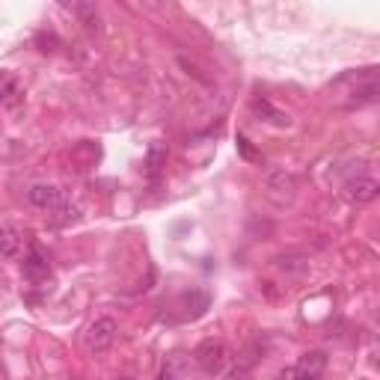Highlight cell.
Segmentation results:
<instances>
[{
	"instance_id": "1",
	"label": "cell",
	"mask_w": 380,
	"mask_h": 380,
	"mask_svg": "<svg viewBox=\"0 0 380 380\" xmlns=\"http://www.w3.org/2000/svg\"><path fill=\"white\" fill-rule=\"evenodd\" d=\"M262 188L267 193V200H274L276 205H286L298 193V176L291 170H283V166H271L262 178Z\"/></svg>"
},
{
	"instance_id": "2",
	"label": "cell",
	"mask_w": 380,
	"mask_h": 380,
	"mask_svg": "<svg viewBox=\"0 0 380 380\" xmlns=\"http://www.w3.org/2000/svg\"><path fill=\"white\" fill-rule=\"evenodd\" d=\"M116 336H119V324L114 318H95L87 333H83V348L90 350V354H102V350H107L110 345L116 342Z\"/></svg>"
},
{
	"instance_id": "3",
	"label": "cell",
	"mask_w": 380,
	"mask_h": 380,
	"mask_svg": "<svg viewBox=\"0 0 380 380\" xmlns=\"http://www.w3.org/2000/svg\"><path fill=\"white\" fill-rule=\"evenodd\" d=\"M193 362L200 365L205 374H220L229 365V348L223 342L208 339V342H202L200 348L193 350Z\"/></svg>"
},
{
	"instance_id": "4",
	"label": "cell",
	"mask_w": 380,
	"mask_h": 380,
	"mask_svg": "<svg viewBox=\"0 0 380 380\" xmlns=\"http://www.w3.org/2000/svg\"><path fill=\"white\" fill-rule=\"evenodd\" d=\"M345 200L348 202H354V205H369L377 200V193H380V181L374 176H354V178H348L345 181Z\"/></svg>"
},
{
	"instance_id": "5",
	"label": "cell",
	"mask_w": 380,
	"mask_h": 380,
	"mask_svg": "<svg viewBox=\"0 0 380 380\" xmlns=\"http://www.w3.org/2000/svg\"><path fill=\"white\" fill-rule=\"evenodd\" d=\"M27 200H30V205H36V208H42V211H57V208L66 202V193H63L57 185L39 181V185H33L30 190H27Z\"/></svg>"
},
{
	"instance_id": "6",
	"label": "cell",
	"mask_w": 380,
	"mask_h": 380,
	"mask_svg": "<svg viewBox=\"0 0 380 380\" xmlns=\"http://www.w3.org/2000/svg\"><path fill=\"white\" fill-rule=\"evenodd\" d=\"M262 360H264V345H262V342H250V345L241 350V357L235 360L232 372H229V380H244Z\"/></svg>"
},
{
	"instance_id": "7",
	"label": "cell",
	"mask_w": 380,
	"mask_h": 380,
	"mask_svg": "<svg viewBox=\"0 0 380 380\" xmlns=\"http://www.w3.org/2000/svg\"><path fill=\"white\" fill-rule=\"evenodd\" d=\"M327 369V354L324 350H306V354L294 362V374L300 377H321V372Z\"/></svg>"
},
{
	"instance_id": "8",
	"label": "cell",
	"mask_w": 380,
	"mask_h": 380,
	"mask_svg": "<svg viewBox=\"0 0 380 380\" xmlns=\"http://www.w3.org/2000/svg\"><path fill=\"white\" fill-rule=\"evenodd\" d=\"M252 114H256L262 122H267V125H274V128H288V114H283L279 107H274L267 98H252Z\"/></svg>"
},
{
	"instance_id": "9",
	"label": "cell",
	"mask_w": 380,
	"mask_h": 380,
	"mask_svg": "<svg viewBox=\"0 0 380 380\" xmlns=\"http://www.w3.org/2000/svg\"><path fill=\"white\" fill-rule=\"evenodd\" d=\"M274 267L279 274H286V276H306L309 274V259L298 256V252H286V256H276L274 259Z\"/></svg>"
},
{
	"instance_id": "10",
	"label": "cell",
	"mask_w": 380,
	"mask_h": 380,
	"mask_svg": "<svg viewBox=\"0 0 380 380\" xmlns=\"http://www.w3.org/2000/svg\"><path fill=\"white\" fill-rule=\"evenodd\" d=\"M21 102H24V90H21V83H18L16 78H4V80H0V107L16 110Z\"/></svg>"
},
{
	"instance_id": "11",
	"label": "cell",
	"mask_w": 380,
	"mask_h": 380,
	"mask_svg": "<svg viewBox=\"0 0 380 380\" xmlns=\"http://www.w3.org/2000/svg\"><path fill=\"white\" fill-rule=\"evenodd\" d=\"M21 271H24L27 279H33V283H42V279H48V276H51V267H48L45 259L39 256V252H33V256H27V259H24Z\"/></svg>"
},
{
	"instance_id": "12",
	"label": "cell",
	"mask_w": 380,
	"mask_h": 380,
	"mask_svg": "<svg viewBox=\"0 0 380 380\" xmlns=\"http://www.w3.org/2000/svg\"><path fill=\"white\" fill-rule=\"evenodd\" d=\"M18 252H21V235L12 226H0V256L16 259Z\"/></svg>"
},
{
	"instance_id": "13",
	"label": "cell",
	"mask_w": 380,
	"mask_h": 380,
	"mask_svg": "<svg viewBox=\"0 0 380 380\" xmlns=\"http://www.w3.org/2000/svg\"><path fill=\"white\" fill-rule=\"evenodd\" d=\"M75 12L83 18V27H87V30H98V9L95 6L80 4V6H75Z\"/></svg>"
},
{
	"instance_id": "14",
	"label": "cell",
	"mask_w": 380,
	"mask_h": 380,
	"mask_svg": "<svg viewBox=\"0 0 380 380\" xmlns=\"http://www.w3.org/2000/svg\"><path fill=\"white\" fill-rule=\"evenodd\" d=\"M178 63H181V66H185V68H188V75H193V78H196V80H202V83H208V78H205V75H202V72H200V66H196V63H190V60H188V57H181V60H178Z\"/></svg>"
},
{
	"instance_id": "15",
	"label": "cell",
	"mask_w": 380,
	"mask_h": 380,
	"mask_svg": "<svg viewBox=\"0 0 380 380\" xmlns=\"http://www.w3.org/2000/svg\"><path fill=\"white\" fill-rule=\"evenodd\" d=\"M154 380H178V374H176V365H173V362L161 365V372H158V377H154Z\"/></svg>"
},
{
	"instance_id": "16",
	"label": "cell",
	"mask_w": 380,
	"mask_h": 380,
	"mask_svg": "<svg viewBox=\"0 0 380 380\" xmlns=\"http://www.w3.org/2000/svg\"><path fill=\"white\" fill-rule=\"evenodd\" d=\"M300 380H318V377H300Z\"/></svg>"
}]
</instances>
